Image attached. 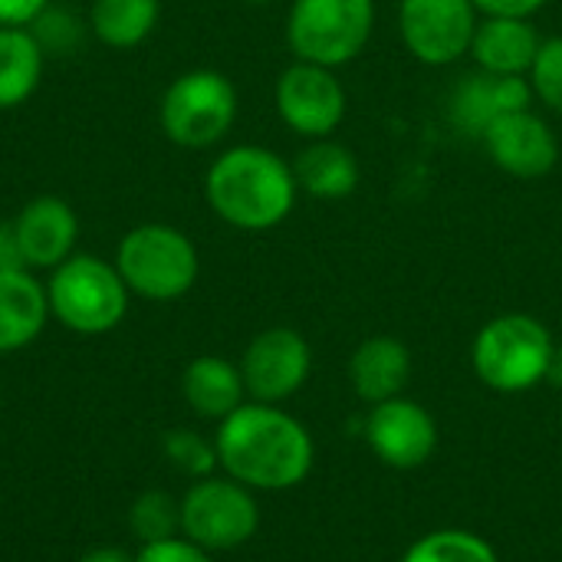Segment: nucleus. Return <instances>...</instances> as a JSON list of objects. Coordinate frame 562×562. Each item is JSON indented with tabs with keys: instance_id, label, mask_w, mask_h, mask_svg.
<instances>
[{
	"instance_id": "31",
	"label": "nucleus",
	"mask_w": 562,
	"mask_h": 562,
	"mask_svg": "<svg viewBox=\"0 0 562 562\" xmlns=\"http://www.w3.org/2000/svg\"><path fill=\"white\" fill-rule=\"evenodd\" d=\"M0 270H30L26 260H23L16 231H13V221L0 224Z\"/></svg>"
},
{
	"instance_id": "7",
	"label": "nucleus",
	"mask_w": 562,
	"mask_h": 562,
	"mask_svg": "<svg viewBox=\"0 0 562 562\" xmlns=\"http://www.w3.org/2000/svg\"><path fill=\"white\" fill-rule=\"evenodd\" d=\"M237 119V89L217 69H191L171 79L161 95V132L181 148L217 145Z\"/></svg>"
},
{
	"instance_id": "24",
	"label": "nucleus",
	"mask_w": 562,
	"mask_h": 562,
	"mask_svg": "<svg viewBox=\"0 0 562 562\" xmlns=\"http://www.w3.org/2000/svg\"><path fill=\"white\" fill-rule=\"evenodd\" d=\"M132 533L142 543H155V540H168L181 533V504H175L165 491H145L132 514Z\"/></svg>"
},
{
	"instance_id": "19",
	"label": "nucleus",
	"mask_w": 562,
	"mask_h": 562,
	"mask_svg": "<svg viewBox=\"0 0 562 562\" xmlns=\"http://www.w3.org/2000/svg\"><path fill=\"white\" fill-rule=\"evenodd\" d=\"M181 395L198 418L224 422L247 398L240 366H234L224 356H198L188 362L181 375Z\"/></svg>"
},
{
	"instance_id": "13",
	"label": "nucleus",
	"mask_w": 562,
	"mask_h": 562,
	"mask_svg": "<svg viewBox=\"0 0 562 562\" xmlns=\"http://www.w3.org/2000/svg\"><path fill=\"white\" fill-rule=\"evenodd\" d=\"M533 86L527 76H497L474 66V72L461 76L448 99V122L464 138H484V132L520 109L533 105Z\"/></svg>"
},
{
	"instance_id": "29",
	"label": "nucleus",
	"mask_w": 562,
	"mask_h": 562,
	"mask_svg": "<svg viewBox=\"0 0 562 562\" xmlns=\"http://www.w3.org/2000/svg\"><path fill=\"white\" fill-rule=\"evenodd\" d=\"M471 3L477 7L481 16H520V20H530L550 0H471Z\"/></svg>"
},
{
	"instance_id": "10",
	"label": "nucleus",
	"mask_w": 562,
	"mask_h": 562,
	"mask_svg": "<svg viewBox=\"0 0 562 562\" xmlns=\"http://www.w3.org/2000/svg\"><path fill=\"white\" fill-rule=\"evenodd\" d=\"M477 7L471 0H402L398 3V33L405 49L425 66H451L468 56Z\"/></svg>"
},
{
	"instance_id": "3",
	"label": "nucleus",
	"mask_w": 562,
	"mask_h": 562,
	"mask_svg": "<svg viewBox=\"0 0 562 562\" xmlns=\"http://www.w3.org/2000/svg\"><path fill=\"white\" fill-rule=\"evenodd\" d=\"M557 342L530 313H501L484 323L471 342V369L491 392L524 395L547 382Z\"/></svg>"
},
{
	"instance_id": "17",
	"label": "nucleus",
	"mask_w": 562,
	"mask_h": 562,
	"mask_svg": "<svg viewBox=\"0 0 562 562\" xmlns=\"http://www.w3.org/2000/svg\"><path fill=\"white\" fill-rule=\"evenodd\" d=\"M412 379V352L395 336H369L349 359V385L366 405L405 395Z\"/></svg>"
},
{
	"instance_id": "30",
	"label": "nucleus",
	"mask_w": 562,
	"mask_h": 562,
	"mask_svg": "<svg viewBox=\"0 0 562 562\" xmlns=\"http://www.w3.org/2000/svg\"><path fill=\"white\" fill-rule=\"evenodd\" d=\"M49 0H0V26H33Z\"/></svg>"
},
{
	"instance_id": "11",
	"label": "nucleus",
	"mask_w": 562,
	"mask_h": 562,
	"mask_svg": "<svg viewBox=\"0 0 562 562\" xmlns=\"http://www.w3.org/2000/svg\"><path fill=\"white\" fill-rule=\"evenodd\" d=\"M362 438L385 468L418 471L438 451V422L422 402L398 395L369 405L362 418Z\"/></svg>"
},
{
	"instance_id": "32",
	"label": "nucleus",
	"mask_w": 562,
	"mask_h": 562,
	"mask_svg": "<svg viewBox=\"0 0 562 562\" xmlns=\"http://www.w3.org/2000/svg\"><path fill=\"white\" fill-rule=\"evenodd\" d=\"M79 562H135V557H128V553L119 550V547H99V550L86 553Z\"/></svg>"
},
{
	"instance_id": "23",
	"label": "nucleus",
	"mask_w": 562,
	"mask_h": 562,
	"mask_svg": "<svg viewBox=\"0 0 562 562\" xmlns=\"http://www.w3.org/2000/svg\"><path fill=\"white\" fill-rule=\"evenodd\" d=\"M398 562H501V557L481 533L448 527L418 537Z\"/></svg>"
},
{
	"instance_id": "9",
	"label": "nucleus",
	"mask_w": 562,
	"mask_h": 562,
	"mask_svg": "<svg viewBox=\"0 0 562 562\" xmlns=\"http://www.w3.org/2000/svg\"><path fill=\"white\" fill-rule=\"evenodd\" d=\"M273 102H277L283 125L306 142L329 138L342 125L346 109H349V95L336 69L303 63V59H296L293 66L280 72Z\"/></svg>"
},
{
	"instance_id": "8",
	"label": "nucleus",
	"mask_w": 562,
	"mask_h": 562,
	"mask_svg": "<svg viewBox=\"0 0 562 562\" xmlns=\"http://www.w3.org/2000/svg\"><path fill=\"white\" fill-rule=\"evenodd\" d=\"M257 527V497L234 477H201L181 497V537L207 553H227L250 543Z\"/></svg>"
},
{
	"instance_id": "26",
	"label": "nucleus",
	"mask_w": 562,
	"mask_h": 562,
	"mask_svg": "<svg viewBox=\"0 0 562 562\" xmlns=\"http://www.w3.org/2000/svg\"><path fill=\"white\" fill-rule=\"evenodd\" d=\"M533 95L550 109L562 115V36H550L540 43L537 59L527 72Z\"/></svg>"
},
{
	"instance_id": "18",
	"label": "nucleus",
	"mask_w": 562,
	"mask_h": 562,
	"mask_svg": "<svg viewBox=\"0 0 562 562\" xmlns=\"http://www.w3.org/2000/svg\"><path fill=\"white\" fill-rule=\"evenodd\" d=\"M49 296L30 270H0V356L20 352L46 329Z\"/></svg>"
},
{
	"instance_id": "6",
	"label": "nucleus",
	"mask_w": 562,
	"mask_h": 562,
	"mask_svg": "<svg viewBox=\"0 0 562 562\" xmlns=\"http://www.w3.org/2000/svg\"><path fill=\"white\" fill-rule=\"evenodd\" d=\"M375 0H293L286 43L296 59L339 69L372 40Z\"/></svg>"
},
{
	"instance_id": "2",
	"label": "nucleus",
	"mask_w": 562,
	"mask_h": 562,
	"mask_svg": "<svg viewBox=\"0 0 562 562\" xmlns=\"http://www.w3.org/2000/svg\"><path fill=\"white\" fill-rule=\"evenodd\" d=\"M296 175L286 158L263 145L221 151L204 175L211 211L237 231H273L296 207Z\"/></svg>"
},
{
	"instance_id": "20",
	"label": "nucleus",
	"mask_w": 562,
	"mask_h": 562,
	"mask_svg": "<svg viewBox=\"0 0 562 562\" xmlns=\"http://www.w3.org/2000/svg\"><path fill=\"white\" fill-rule=\"evenodd\" d=\"M293 175L300 191L319 201L349 198L359 188V158L352 148L333 138H313L293 161Z\"/></svg>"
},
{
	"instance_id": "28",
	"label": "nucleus",
	"mask_w": 562,
	"mask_h": 562,
	"mask_svg": "<svg viewBox=\"0 0 562 562\" xmlns=\"http://www.w3.org/2000/svg\"><path fill=\"white\" fill-rule=\"evenodd\" d=\"M36 23H40V26H53V33H36V30H33L46 53H63L66 46H72V43L79 40V30H76L79 23H76V20H69L63 10L46 7V13H43ZM36 23H33V26H36Z\"/></svg>"
},
{
	"instance_id": "25",
	"label": "nucleus",
	"mask_w": 562,
	"mask_h": 562,
	"mask_svg": "<svg viewBox=\"0 0 562 562\" xmlns=\"http://www.w3.org/2000/svg\"><path fill=\"white\" fill-rule=\"evenodd\" d=\"M161 448H165V458L171 461V468H178L181 474H188V477H194V481L211 477V471L221 468V464H217V448H214V441L201 438V435L191 431V428L168 431Z\"/></svg>"
},
{
	"instance_id": "33",
	"label": "nucleus",
	"mask_w": 562,
	"mask_h": 562,
	"mask_svg": "<svg viewBox=\"0 0 562 562\" xmlns=\"http://www.w3.org/2000/svg\"><path fill=\"white\" fill-rule=\"evenodd\" d=\"M547 385H553L557 392H562V346L553 349L550 366H547Z\"/></svg>"
},
{
	"instance_id": "15",
	"label": "nucleus",
	"mask_w": 562,
	"mask_h": 562,
	"mask_svg": "<svg viewBox=\"0 0 562 562\" xmlns=\"http://www.w3.org/2000/svg\"><path fill=\"white\" fill-rule=\"evenodd\" d=\"M13 231L30 270H56L76 254L79 217L69 201L56 194H40L13 217Z\"/></svg>"
},
{
	"instance_id": "12",
	"label": "nucleus",
	"mask_w": 562,
	"mask_h": 562,
	"mask_svg": "<svg viewBox=\"0 0 562 562\" xmlns=\"http://www.w3.org/2000/svg\"><path fill=\"white\" fill-rule=\"evenodd\" d=\"M310 372H313V349L290 326H273L257 333L240 356V375L247 395L267 405H280L293 398L310 382Z\"/></svg>"
},
{
	"instance_id": "1",
	"label": "nucleus",
	"mask_w": 562,
	"mask_h": 562,
	"mask_svg": "<svg viewBox=\"0 0 562 562\" xmlns=\"http://www.w3.org/2000/svg\"><path fill=\"white\" fill-rule=\"evenodd\" d=\"M217 464L227 477L250 491H293L300 487L316 461L310 428L290 412L267 402H244L214 435Z\"/></svg>"
},
{
	"instance_id": "22",
	"label": "nucleus",
	"mask_w": 562,
	"mask_h": 562,
	"mask_svg": "<svg viewBox=\"0 0 562 562\" xmlns=\"http://www.w3.org/2000/svg\"><path fill=\"white\" fill-rule=\"evenodd\" d=\"M158 0H92L89 30L112 49H132L158 26Z\"/></svg>"
},
{
	"instance_id": "27",
	"label": "nucleus",
	"mask_w": 562,
	"mask_h": 562,
	"mask_svg": "<svg viewBox=\"0 0 562 562\" xmlns=\"http://www.w3.org/2000/svg\"><path fill=\"white\" fill-rule=\"evenodd\" d=\"M135 562H214L207 550H201L198 543H191L188 537H168V540H155V543H142V550L135 553Z\"/></svg>"
},
{
	"instance_id": "34",
	"label": "nucleus",
	"mask_w": 562,
	"mask_h": 562,
	"mask_svg": "<svg viewBox=\"0 0 562 562\" xmlns=\"http://www.w3.org/2000/svg\"><path fill=\"white\" fill-rule=\"evenodd\" d=\"M244 3H273V0H244Z\"/></svg>"
},
{
	"instance_id": "16",
	"label": "nucleus",
	"mask_w": 562,
	"mask_h": 562,
	"mask_svg": "<svg viewBox=\"0 0 562 562\" xmlns=\"http://www.w3.org/2000/svg\"><path fill=\"white\" fill-rule=\"evenodd\" d=\"M540 33L530 20L520 16H481L468 56L477 69L497 72V76H527L537 49Z\"/></svg>"
},
{
	"instance_id": "14",
	"label": "nucleus",
	"mask_w": 562,
	"mask_h": 562,
	"mask_svg": "<svg viewBox=\"0 0 562 562\" xmlns=\"http://www.w3.org/2000/svg\"><path fill=\"white\" fill-rule=\"evenodd\" d=\"M481 145L491 161L514 178H543L560 161V138L553 125L533 112V105L497 119L484 132Z\"/></svg>"
},
{
	"instance_id": "21",
	"label": "nucleus",
	"mask_w": 562,
	"mask_h": 562,
	"mask_svg": "<svg viewBox=\"0 0 562 562\" xmlns=\"http://www.w3.org/2000/svg\"><path fill=\"white\" fill-rule=\"evenodd\" d=\"M46 66V49L26 26H0V112L23 105Z\"/></svg>"
},
{
	"instance_id": "4",
	"label": "nucleus",
	"mask_w": 562,
	"mask_h": 562,
	"mask_svg": "<svg viewBox=\"0 0 562 562\" xmlns=\"http://www.w3.org/2000/svg\"><path fill=\"white\" fill-rule=\"evenodd\" d=\"M115 270L132 296L171 303L191 293L201 273L194 240L171 224H138L115 247Z\"/></svg>"
},
{
	"instance_id": "5",
	"label": "nucleus",
	"mask_w": 562,
	"mask_h": 562,
	"mask_svg": "<svg viewBox=\"0 0 562 562\" xmlns=\"http://www.w3.org/2000/svg\"><path fill=\"white\" fill-rule=\"evenodd\" d=\"M46 296L49 316L59 326L79 336H102L125 319L132 293L115 263L92 254H72L53 270Z\"/></svg>"
}]
</instances>
